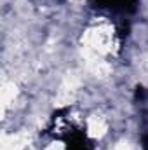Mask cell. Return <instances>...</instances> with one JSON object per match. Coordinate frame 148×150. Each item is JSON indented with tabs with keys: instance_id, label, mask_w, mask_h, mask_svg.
<instances>
[{
	"instance_id": "6da1fadb",
	"label": "cell",
	"mask_w": 148,
	"mask_h": 150,
	"mask_svg": "<svg viewBox=\"0 0 148 150\" xmlns=\"http://www.w3.org/2000/svg\"><path fill=\"white\" fill-rule=\"evenodd\" d=\"M141 0H89V9L113 21L117 37L124 42L131 33L132 18L140 11Z\"/></svg>"
},
{
	"instance_id": "7a4b0ae2",
	"label": "cell",
	"mask_w": 148,
	"mask_h": 150,
	"mask_svg": "<svg viewBox=\"0 0 148 150\" xmlns=\"http://www.w3.org/2000/svg\"><path fill=\"white\" fill-rule=\"evenodd\" d=\"M45 134H51L56 142L63 143L65 150H94V142L89 138L85 129L72 122L68 126L66 119L61 117V110L52 115L49 129H45Z\"/></svg>"
},
{
	"instance_id": "3957f363",
	"label": "cell",
	"mask_w": 148,
	"mask_h": 150,
	"mask_svg": "<svg viewBox=\"0 0 148 150\" xmlns=\"http://www.w3.org/2000/svg\"><path fill=\"white\" fill-rule=\"evenodd\" d=\"M37 7H54V5H63L66 0H30Z\"/></svg>"
},
{
	"instance_id": "277c9868",
	"label": "cell",
	"mask_w": 148,
	"mask_h": 150,
	"mask_svg": "<svg viewBox=\"0 0 148 150\" xmlns=\"http://www.w3.org/2000/svg\"><path fill=\"white\" fill-rule=\"evenodd\" d=\"M140 140H141L143 150H148V127H143V131H141V134H140Z\"/></svg>"
}]
</instances>
